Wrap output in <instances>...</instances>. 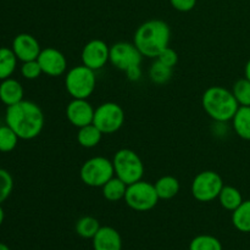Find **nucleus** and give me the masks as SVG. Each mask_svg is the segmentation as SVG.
<instances>
[{
  "mask_svg": "<svg viewBox=\"0 0 250 250\" xmlns=\"http://www.w3.org/2000/svg\"><path fill=\"white\" fill-rule=\"evenodd\" d=\"M127 185L119 177L114 176L110 181H107L102 187L103 197L109 202H119V200L125 199L126 194Z\"/></svg>",
  "mask_w": 250,
  "mask_h": 250,
  "instance_id": "nucleus-21",
  "label": "nucleus"
},
{
  "mask_svg": "<svg viewBox=\"0 0 250 250\" xmlns=\"http://www.w3.org/2000/svg\"><path fill=\"white\" fill-rule=\"evenodd\" d=\"M115 176L124 181L127 186L143 178L144 164L141 156L132 149H120L112 159Z\"/></svg>",
  "mask_w": 250,
  "mask_h": 250,
  "instance_id": "nucleus-5",
  "label": "nucleus"
},
{
  "mask_svg": "<svg viewBox=\"0 0 250 250\" xmlns=\"http://www.w3.org/2000/svg\"><path fill=\"white\" fill-rule=\"evenodd\" d=\"M144 56L134 43L119 42L110 46V61L112 66L126 72L132 66L142 65Z\"/></svg>",
  "mask_w": 250,
  "mask_h": 250,
  "instance_id": "nucleus-10",
  "label": "nucleus"
},
{
  "mask_svg": "<svg viewBox=\"0 0 250 250\" xmlns=\"http://www.w3.org/2000/svg\"><path fill=\"white\" fill-rule=\"evenodd\" d=\"M232 224L238 231L250 233V199L243 200V203L232 211Z\"/></svg>",
  "mask_w": 250,
  "mask_h": 250,
  "instance_id": "nucleus-22",
  "label": "nucleus"
},
{
  "mask_svg": "<svg viewBox=\"0 0 250 250\" xmlns=\"http://www.w3.org/2000/svg\"><path fill=\"white\" fill-rule=\"evenodd\" d=\"M0 250H10L9 247L4 243H0Z\"/></svg>",
  "mask_w": 250,
  "mask_h": 250,
  "instance_id": "nucleus-36",
  "label": "nucleus"
},
{
  "mask_svg": "<svg viewBox=\"0 0 250 250\" xmlns=\"http://www.w3.org/2000/svg\"><path fill=\"white\" fill-rule=\"evenodd\" d=\"M37 61L41 65L44 75L50 76V77H59L67 70L66 56L60 50H58L56 48H51V46L42 49Z\"/></svg>",
  "mask_w": 250,
  "mask_h": 250,
  "instance_id": "nucleus-12",
  "label": "nucleus"
},
{
  "mask_svg": "<svg viewBox=\"0 0 250 250\" xmlns=\"http://www.w3.org/2000/svg\"><path fill=\"white\" fill-rule=\"evenodd\" d=\"M115 176L112 160L104 156H94L83 163L80 170V178L85 186L102 188Z\"/></svg>",
  "mask_w": 250,
  "mask_h": 250,
  "instance_id": "nucleus-6",
  "label": "nucleus"
},
{
  "mask_svg": "<svg viewBox=\"0 0 250 250\" xmlns=\"http://www.w3.org/2000/svg\"><path fill=\"white\" fill-rule=\"evenodd\" d=\"M19 139V136L7 125L0 126V151L1 153H10L14 150L17 146Z\"/></svg>",
  "mask_w": 250,
  "mask_h": 250,
  "instance_id": "nucleus-26",
  "label": "nucleus"
},
{
  "mask_svg": "<svg viewBox=\"0 0 250 250\" xmlns=\"http://www.w3.org/2000/svg\"><path fill=\"white\" fill-rule=\"evenodd\" d=\"M202 105L208 116L215 122L232 121L239 104L232 90L221 85L209 87L202 97Z\"/></svg>",
  "mask_w": 250,
  "mask_h": 250,
  "instance_id": "nucleus-3",
  "label": "nucleus"
},
{
  "mask_svg": "<svg viewBox=\"0 0 250 250\" xmlns=\"http://www.w3.org/2000/svg\"><path fill=\"white\" fill-rule=\"evenodd\" d=\"M244 77H246L247 80L250 81V59L247 61L246 67H244Z\"/></svg>",
  "mask_w": 250,
  "mask_h": 250,
  "instance_id": "nucleus-34",
  "label": "nucleus"
},
{
  "mask_svg": "<svg viewBox=\"0 0 250 250\" xmlns=\"http://www.w3.org/2000/svg\"><path fill=\"white\" fill-rule=\"evenodd\" d=\"M5 124L14 129L20 139L31 141L43 131L44 114L38 104L23 99L6 107Z\"/></svg>",
  "mask_w": 250,
  "mask_h": 250,
  "instance_id": "nucleus-1",
  "label": "nucleus"
},
{
  "mask_svg": "<svg viewBox=\"0 0 250 250\" xmlns=\"http://www.w3.org/2000/svg\"><path fill=\"white\" fill-rule=\"evenodd\" d=\"M171 6L180 12H189L197 5V0H170Z\"/></svg>",
  "mask_w": 250,
  "mask_h": 250,
  "instance_id": "nucleus-32",
  "label": "nucleus"
},
{
  "mask_svg": "<svg viewBox=\"0 0 250 250\" xmlns=\"http://www.w3.org/2000/svg\"><path fill=\"white\" fill-rule=\"evenodd\" d=\"M21 73L26 80L33 81L37 80L38 77H41V75L43 73L42 71L41 65L37 60L32 61H26V62H22L21 66Z\"/></svg>",
  "mask_w": 250,
  "mask_h": 250,
  "instance_id": "nucleus-30",
  "label": "nucleus"
},
{
  "mask_svg": "<svg viewBox=\"0 0 250 250\" xmlns=\"http://www.w3.org/2000/svg\"><path fill=\"white\" fill-rule=\"evenodd\" d=\"M93 248L94 250H122L121 236L112 227H100L93 237Z\"/></svg>",
  "mask_w": 250,
  "mask_h": 250,
  "instance_id": "nucleus-15",
  "label": "nucleus"
},
{
  "mask_svg": "<svg viewBox=\"0 0 250 250\" xmlns=\"http://www.w3.org/2000/svg\"><path fill=\"white\" fill-rule=\"evenodd\" d=\"M172 73H173L172 67H168V66L164 65L163 62H160V61L156 59V60L151 63L148 75L151 82L155 83V84L163 85L171 80Z\"/></svg>",
  "mask_w": 250,
  "mask_h": 250,
  "instance_id": "nucleus-24",
  "label": "nucleus"
},
{
  "mask_svg": "<svg viewBox=\"0 0 250 250\" xmlns=\"http://www.w3.org/2000/svg\"><path fill=\"white\" fill-rule=\"evenodd\" d=\"M155 189L159 195V199L168 200L175 198L180 192V182L176 177L170 175L163 176L155 183Z\"/></svg>",
  "mask_w": 250,
  "mask_h": 250,
  "instance_id": "nucleus-18",
  "label": "nucleus"
},
{
  "mask_svg": "<svg viewBox=\"0 0 250 250\" xmlns=\"http://www.w3.org/2000/svg\"><path fill=\"white\" fill-rule=\"evenodd\" d=\"M125 202L132 210L141 212L149 211L156 207L159 202V195L156 193L154 183L141 180L127 186Z\"/></svg>",
  "mask_w": 250,
  "mask_h": 250,
  "instance_id": "nucleus-7",
  "label": "nucleus"
},
{
  "mask_svg": "<svg viewBox=\"0 0 250 250\" xmlns=\"http://www.w3.org/2000/svg\"><path fill=\"white\" fill-rule=\"evenodd\" d=\"M126 76L131 82H138L142 78V67L141 65L132 66L126 71Z\"/></svg>",
  "mask_w": 250,
  "mask_h": 250,
  "instance_id": "nucleus-33",
  "label": "nucleus"
},
{
  "mask_svg": "<svg viewBox=\"0 0 250 250\" xmlns=\"http://www.w3.org/2000/svg\"><path fill=\"white\" fill-rule=\"evenodd\" d=\"M23 95V87L15 78H6L0 83V102L6 106H11L22 102Z\"/></svg>",
  "mask_w": 250,
  "mask_h": 250,
  "instance_id": "nucleus-16",
  "label": "nucleus"
},
{
  "mask_svg": "<svg viewBox=\"0 0 250 250\" xmlns=\"http://www.w3.org/2000/svg\"><path fill=\"white\" fill-rule=\"evenodd\" d=\"M81 60L90 70H102L110 61V46L102 39H92L83 46Z\"/></svg>",
  "mask_w": 250,
  "mask_h": 250,
  "instance_id": "nucleus-11",
  "label": "nucleus"
},
{
  "mask_svg": "<svg viewBox=\"0 0 250 250\" xmlns=\"http://www.w3.org/2000/svg\"><path fill=\"white\" fill-rule=\"evenodd\" d=\"M100 227L99 221L93 216H83L76 222V232L78 236L85 239H93Z\"/></svg>",
  "mask_w": 250,
  "mask_h": 250,
  "instance_id": "nucleus-25",
  "label": "nucleus"
},
{
  "mask_svg": "<svg viewBox=\"0 0 250 250\" xmlns=\"http://www.w3.org/2000/svg\"><path fill=\"white\" fill-rule=\"evenodd\" d=\"M94 111L88 99H72L66 107V117L72 126L81 128L93 124Z\"/></svg>",
  "mask_w": 250,
  "mask_h": 250,
  "instance_id": "nucleus-13",
  "label": "nucleus"
},
{
  "mask_svg": "<svg viewBox=\"0 0 250 250\" xmlns=\"http://www.w3.org/2000/svg\"><path fill=\"white\" fill-rule=\"evenodd\" d=\"M14 189V178L9 171L0 168V204L11 195Z\"/></svg>",
  "mask_w": 250,
  "mask_h": 250,
  "instance_id": "nucleus-29",
  "label": "nucleus"
},
{
  "mask_svg": "<svg viewBox=\"0 0 250 250\" xmlns=\"http://www.w3.org/2000/svg\"><path fill=\"white\" fill-rule=\"evenodd\" d=\"M224 186V180L219 173L207 170L195 176L190 186V192L198 202L209 203L219 198Z\"/></svg>",
  "mask_w": 250,
  "mask_h": 250,
  "instance_id": "nucleus-8",
  "label": "nucleus"
},
{
  "mask_svg": "<svg viewBox=\"0 0 250 250\" xmlns=\"http://www.w3.org/2000/svg\"><path fill=\"white\" fill-rule=\"evenodd\" d=\"M189 250H222V244L216 237L202 234L190 242Z\"/></svg>",
  "mask_w": 250,
  "mask_h": 250,
  "instance_id": "nucleus-27",
  "label": "nucleus"
},
{
  "mask_svg": "<svg viewBox=\"0 0 250 250\" xmlns=\"http://www.w3.org/2000/svg\"><path fill=\"white\" fill-rule=\"evenodd\" d=\"M4 219H5V212H4V209L1 208V204H0V226H1L2 222H4Z\"/></svg>",
  "mask_w": 250,
  "mask_h": 250,
  "instance_id": "nucleus-35",
  "label": "nucleus"
},
{
  "mask_svg": "<svg viewBox=\"0 0 250 250\" xmlns=\"http://www.w3.org/2000/svg\"><path fill=\"white\" fill-rule=\"evenodd\" d=\"M11 49L16 55L17 60L22 61V62L37 60L42 51L38 39L29 33L17 34L12 41Z\"/></svg>",
  "mask_w": 250,
  "mask_h": 250,
  "instance_id": "nucleus-14",
  "label": "nucleus"
},
{
  "mask_svg": "<svg viewBox=\"0 0 250 250\" xmlns=\"http://www.w3.org/2000/svg\"><path fill=\"white\" fill-rule=\"evenodd\" d=\"M232 126L239 138L250 141V106H239L232 119Z\"/></svg>",
  "mask_w": 250,
  "mask_h": 250,
  "instance_id": "nucleus-17",
  "label": "nucleus"
},
{
  "mask_svg": "<svg viewBox=\"0 0 250 250\" xmlns=\"http://www.w3.org/2000/svg\"><path fill=\"white\" fill-rule=\"evenodd\" d=\"M217 199H219L220 205L229 211H234L243 203L241 190L232 186H224Z\"/></svg>",
  "mask_w": 250,
  "mask_h": 250,
  "instance_id": "nucleus-20",
  "label": "nucleus"
},
{
  "mask_svg": "<svg viewBox=\"0 0 250 250\" xmlns=\"http://www.w3.org/2000/svg\"><path fill=\"white\" fill-rule=\"evenodd\" d=\"M171 39V28L163 20H149L136 29L133 36L134 45L142 55L156 59L159 54L167 48Z\"/></svg>",
  "mask_w": 250,
  "mask_h": 250,
  "instance_id": "nucleus-2",
  "label": "nucleus"
},
{
  "mask_svg": "<svg viewBox=\"0 0 250 250\" xmlns=\"http://www.w3.org/2000/svg\"><path fill=\"white\" fill-rule=\"evenodd\" d=\"M97 87L95 71L82 65L70 68L65 76V88L72 99H88Z\"/></svg>",
  "mask_w": 250,
  "mask_h": 250,
  "instance_id": "nucleus-4",
  "label": "nucleus"
},
{
  "mask_svg": "<svg viewBox=\"0 0 250 250\" xmlns=\"http://www.w3.org/2000/svg\"><path fill=\"white\" fill-rule=\"evenodd\" d=\"M125 124V111L117 103L106 102L100 104L94 111L93 125L103 134H112L119 131Z\"/></svg>",
  "mask_w": 250,
  "mask_h": 250,
  "instance_id": "nucleus-9",
  "label": "nucleus"
},
{
  "mask_svg": "<svg viewBox=\"0 0 250 250\" xmlns=\"http://www.w3.org/2000/svg\"><path fill=\"white\" fill-rule=\"evenodd\" d=\"M17 66V58L12 49L0 48V81L10 78Z\"/></svg>",
  "mask_w": 250,
  "mask_h": 250,
  "instance_id": "nucleus-23",
  "label": "nucleus"
},
{
  "mask_svg": "<svg viewBox=\"0 0 250 250\" xmlns=\"http://www.w3.org/2000/svg\"><path fill=\"white\" fill-rule=\"evenodd\" d=\"M156 59H158L160 62H163L164 65L173 68L178 62V54L176 53L175 49H172L171 46H167V48H165L160 54H159Z\"/></svg>",
  "mask_w": 250,
  "mask_h": 250,
  "instance_id": "nucleus-31",
  "label": "nucleus"
},
{
  "mask_svg": "<svg viewBox=\"0 0 250 250\" xmlns=\"http://www.w3.org/2000/svg\"><path fill=\"white\" fill-rule=\"evenodd\" d=\"M103 138V133L97 126L93 124L87 125L84 127L78 128L77 142L81 146L85 149L95 148L100 143Z\"/></svg>",
  "mask_w": 250,
  "mask_h": 250,
  "instance_id": "nucleus-19",
  "label": "nucleus"
},
{
  "mask_svg": "<svg viewBox=\"0 0 250 250\" xmlns=\"http://www.w3.org/2000/svg\"><path fill=\"white\" fill-rule=\"evenodd\" d=\"M234 98L239 106H250V81L246 77L237 81L232 88Z\"/></svg>",
  "mask_w": 250,
  "mask_h": 250,
  "instance_id": "nucleus-28",
  "label": "nucleus"
}]
</instances>
